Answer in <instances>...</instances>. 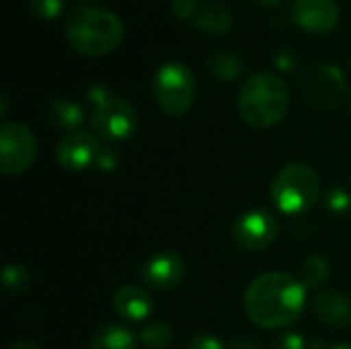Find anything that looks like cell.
I'll return each instance as SVG.
<instances>
[{"mask_svg":"<svg viewBox=\"0 0 351 349\" xmlns=\"http://www.w3.org/2000/svg\"><path fill=\"white\" fill-rule=\"evenodd\" d=\"M257 2H261V4H276V2H280V0H257Z\"/></svg>","mask_w":351,"mask_h":349,"instance_id":"32","label":"cell"},{"mask_svg":"<svg viewBox=\"0 0 351 349\" xmlns=\"http://www.w3.org/2000/svg\"><path fill=\"white\" fill-rule=\"evenodd\" d=\"M88 99L93 103L90 125L99 138L123 142L136 132V111L125 99L111 95L105 86H93Z\"/></svg>","mask_w":351,"mask_h":349,"instance_id":"5","label":"cell"},{"mask_svg":"<svg viewBox=\"0 0 351 349\" xmlns=\"http://www.w3.org/2000/svg\"><path fill=\"white\" fill-rule=\"evenodd\" d=\"M173 327L165 321H152L140 331V344L148 349H165L173 344Z\"/></svg>","mask_w":351,"mask_h":349,"instance_id":"20","label":"cell"},{"mask_svg":"<svg viewBox=\"0 0 351 349\" xmlns=\"http://www.w3.org/2000/svg\"><path fill=\"white\" fill-rule=\"evenodd\" d=\"M117 165H119V156H117V152L115 150H111V148H103L101 150V154H99V158H97V169L99 171H105V173H111V171H115L117 169Z\"/></svg>","mask_w":351,"mask_h":349,"instance_id":"24","label":"cell"},{"mask_svg":"<svg viewBox=\"0 0 351 349\" xmlns=\"http://www.w3.org/2000/svg\"><path fill=\"white\" fill-rule=\"evenodd\" d=\"M37 156V138L29 125L6 121L0 128V169L4 175L25 173Z\"/></svg>","mask_w":351,"mask_h":349,"instance_id":"7","label":"cell"},{"mask_svg":"<svg viewBox=\"0 0 351 349\" xmlns=\"http://www.w3.org/2000/svg\"><path fill=\"white\" fill-rule=\"evenodd\" d=\"M325 206H327V210L331 214H337L339 216V214L348 212L351 208V195L346 189H341V187H333L325 195Z\"/></svg>","mask_w":351,"mask_h":349,"instance_id":"22","label":"cell"},{"mask_svg":"<svg viewBox=\"0 0 351 349\" xmlns=\"http://www.w3.org/2000/svg\"><path fill=\"white\" fill-rule=\"evenodd\" d=\"M210 68L220 80H234L245 72V62L239 53L222 49L214 53V58L210 60Z\"/></svg>","mask_w":351,"mask_h":349,"instance_id":"19","label":"cell"},{"mask_svg":"<svg viewBox=\"0 0 351 349\" xmlns=\"http://www.w3.org/2000/svg\"><path fill=\"white\" fill-rule=\"evenodd\" d=\"M2 286L8 294H21L29 286V272L23 265L8 263L2 269Z\"/></svg>","mask_w":351,"mask_h":349,"instance_id":"21","label":"cell"},{"mask_svg":"<svg viewBox=\"0 0 351 349\" xmlns=\"http://www.w3.org/2000/svg\"><path fill=\"white\" fill-rule=\"evenodd\" d=\"M29 10L39 19H56L64 10V0H29Z\"/></svg>","mask_w":351,"mask_h":349,"instance_id":"23","label":"cell"},{"mask_svg":"<svg viewBox=\"0 0 351 349\" xmlns=\"http://www.w3.org/2000/svg\"><path fill=\"white\" fill-rule=\"evenodd\" d=\"M278 349H308V344L298 333H284L278 339Z\"/></svg>","mask_w":351,"mask_h":349,"instance_id":"26","label":"cell"},{"mask_svg":"<svg viewBox=\"0 0 351 349\" xmlns=\"http://www.w3.org/2000/svg\"><path fill=\"white\" fill-rule=\"evenodd\" d=\"M45 119L56 130L64 132H78V128L84 123V109L72 99H53L45 107Z\"/></svg>","mask_w":351,"mask_h":349,"instance_id":"15","label":"cell"},{"mask_svg":"<svg viewBox=\"0 0 351 349\" xmlns=\"http://www.w3.org/2000/svg\"><path fill=\"white\" fill-rule=\"evenodd\" d=\"M101 150L103 146L99 144V138L95 134L78 130L62 136V140L56 146V158L62 169L80 173L97 165Z\"/></svg>","mask_w":351,"mask_h":349,"instance_id":"10","label":"cell"},{"mask_svg":"<svg viewBox=\"0 0 351 349\" xmlns=\"http://www.w3.org/2000/svg\"><path fill=\"white\" fill-rule=\"evenodd\" d=\"M346 78L335 64H317L302 76V91L311 107L319 111L335 109L346 97Z\"/></svg>","mask_w":351,"mask_h":349,"instance_id":"8","label":"cell"},{"mask_svg":"<svg viewBox=\"0 0 351 349\" xmlns=\"http://www.w3.org/2000/svg\"><path fill=\"white\" fill-rule=\"evenodd\" d=\"M191 19H193V25L199 31L216 33V35L226 33L230 29V25H232V14H230V10L222 2L199 4Z\"/></svg>","mask_w":351,"mask_h":349,"instance_id":"16","label":"cell"},{"mask_svg":"<svg viewBox=\"0 0 351 349\" xmlns=\"http://www.w3.org/2000/svg\"><path fill=\"white\" fill-rule=\"evenodd\" d=\"M66 37L74 49L86 56H101L117 47L123 37V23L107 8L78 6L68 14Z\"/></svg>","mask_w":351,"mask_h":349,"instance_id":"3","label":"cell"},{"mask_svg":"<svg viewBox=\"0 0 351 349\" xmlns=\"http://www.w3.org/2000/svg\"><path fill=\"white\" fill-rule=\"evenodd\" d=\"M113 309L121 319L140 323L150 317L154 304L146 290L138 286H121L113 296Z\"/></svg>","mask_w":351,"mask_h":349,"instance_id":"13","label":"cell"},{"mask_svg":"<svg viewBox=\"0 0 351 349\" xmlns=\"http://www.w3.org/2000/svg\"><path fill=\"white\" fill-rule=\"evenodd\" d=\"M306 292L294 276L269 272L255 278L245 290V313L261 329H284L304 313Z\"/></svg>","mask_w":351,"mask_h":349,"instance_id":"1","label":"cell"},{"mask_svg":"<svg viewBox=\"0 0 351 349\" xmlns=\"http://www.w3.org/2000/svg\"><path fill=\"white\" fill-rule=\"evenodd\" d=\"M185 278V261L173 251H160L148 257L140 267V280L154 290L177 288Z\"/></svg>","mask_w":351,"mask_h":349,"instance_id":"11","label":"cell"},{"mask_svg":"<svg viewBox=\"0 0 351 349\" xmlns=\"http://www.w3.org/2000/svg\"><path fill=\"white\" fill-rule=\"evenodd\" d=\"M350 185H351V171H350Z\"/></svg>","mask_w":351,"mask_h":349,"instance_id":"33","label":"cell"},{"mask_svg":"<svg viewBox=\"0 0 351 349\" xmlns=\"http://www.w3.org/2000/svg\"><path fill=\"white\" fill-rule=\"evenodd\" d=\"M280 234V224L276 216L267 210H249L239 216L232 226V237L237 245L245 251L259 253L269 249Z\"/></svg>","mask_w":351,"mask_h":349,"instance_id":"9","label":"cell"},{"mask_svg":"<svg viewBox=\"0 0 351 349\" xmlns=\"http://www.w3.org/2000/svg\"><path fill=\"white\" fill-rule=\"evenodd\" d=\"M10 349H41L39 346H35L33 341H16V344H12Z\"/></svg>","mask_w":351,"mask_h":349,"instance_id":"29","label":"cell"},{"mask_svg":"<svg viewBox=\"0 0 351 349\" xmlns=\"http://www.w3.org/2000/svg\"><path fill=\"white\" fill-rule=\"evenodd\" d=\"M276 64H278V68H280V70H294V66H296V58H294V53H292V51L282 49V51L276 56Z\"/></svg>","mask_w":351,"mask_h":349,"instance_id":"28","label":"cell"},{"mask_svg":"<svg viewBox=\"0 0 351 349\" xmlns=\"http://www.w3.org/2000/svg\"><path fill=\"white\" fill-rule=\"evenodd\" d=\"M234 349H257L255 346H251V344H237Z\"/></svg>","mask_w":351,"mask_h":349,"instance_id":"30","label":"cell"},{"mask_svg":"<svg viewBox=\"0 0 351 349\" xmlns=\"http://www.w3.org/2000/svg\"><path fill=\"white\" fill-rule=\"evenodd\" d=\"M319 173L304 163L286 165L271 183V200L286 216H302L319 202Z\"/></svg>","mask_w":351,"mask_h":349,"instance_id":"4","label":"cell"},{"mask_svg":"<svg viewBox=\"0 0 351 349\" xmlns=\"http://www.w3.org/2000/svg\"><path fill=\"white\" fill-rule=\"evenodd\" d=\"M329 276H331V263H329V259H325L323 255H313V257H308L304 261L298 280L304 284L306 290H315V288L323 286Z\"/></svg>","mask_w":351,"mask_h":349,"instance_id":"18","label":"cell"},{"mask_svg":"<svg viewBox=\"0 0 351 349\" xmlns=\"http://www.w3.org/2000/svg\"><path fill=\"white\" fill-rule=\"evenodd\" d=\"M329 349H351V344H339V346H333Z\"/></svg>","mask_w":351,"mask_h":349,"instance_id":"31","label":"cell"},{"mask_svg":"<svg viewBox=\"0 0 351 349\" xmlns=\"http://www.w3.org/2000/svg\"><path fill=\"white\" fill-rule=\"evenodd\" d=\"M296 23L313 33H327L339 21V6L335 0H294Z\"/></svg>","mask_w":351,"mask_h":349,"instance_id":"12","label":"cell"},{"mask_svg":"<svg viewBox=\"0 0 351 349\" xmlns=\"http://www.w3.org/2000/svg\"><path fill=\"white\" fill-rule=\"evenodd\" d=\"M290 86L288 82L269 70L247 76L239 91V113L257 130L274 128L284 119L290 109Z\"/></svg>","mask_w":351,"mask_h":349,"instance_id":"2","label":"cell"},{"mask_svg":"<svg viewBox=\"0 0 351 349\" xmlns=\"http://www.w3.org/2000/svg\"><path fill=\"white\" fill-rule=\"evenodd\" d=\"M189 349H226L224 344L214 337V335H208V333H199L195 335L191 341H189Z\"/></svg>","mask_w":351,"mask_h":349,"instance_id":"25","label":"cell"},{"mask_svg":"<svg viewBox=\"0 0 351 349\" xmlns=\"http://www.w3.org/2000/svg\"><path fill=\"white\" fill-rule=\"evenodd\" d=\"M90 349H136V335L123 325H105L93 337Z\"/></svg>","mask_w":351,"mask_h":349,"instance_id":"17","label":"cell"},{"mask_svg":"<svg viewBox=\"0 0 351 349\" xmlns=\"http://www.w3.org/2000/svg\"><path fill=\"white\" fill-rule=\"evenodd\" d=\"M152 95L165 113L183 115L191 109L197 95L195 76L185 64L167 62L154 74Z\"/></svg>","mask_w":351,"mask_h":349,"instance_id":"6","label":"cell"},{"mask_svg":"<svg viewBox=\"0 0 351 349\" xmlns=\"http://www.w3.org/2000/svg\"><path fill=\"white\" fill-rule=\"evenodd\" d=\"M317 317L327 323V325H335V327H343L351 323V300L335 290L323 292L315 298L313 304Z\"/></svg>","mask_w":351,"mask_h":349,"instance_id":"14","label":"cell"},{"mask_svg":"<svg viewBox=\"0 0 351 349\" xmlns=\"http://www.w3.org/2000/svg\"><path fill=\"white\" fill-rule=\"evenodd\" d=\"M197 0H173V10L177 16H183V19H191L197 10Z\"/></svg>","mask_w":351,"mask_h":349,"instance_id":"27","label":"cell"}]
</instances>
